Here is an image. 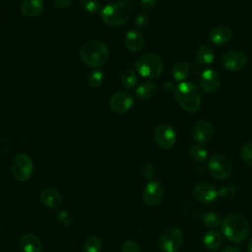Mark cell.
Here are the masks:
<instances>
[{
	"mask_svg": "<svg viewBox=\"0 0 252 252\" xmlns=\"http://www.w3.org/2000/svg\"><path fill=\"white\" fill-rule=\"evenodd\" d=\"M174 95L179 105L186 111L195 112L200 108L202 95L194 83L180 82L174 90Z\"/></svg>",
	"mask_w": 252,
	"mask_h": 252,
	"instance_id": "cell-1",
	"label": "cell"
},
{
	"mask_svg": "<svg viewBox=\"0 0 252 252\" xmlns=\"http://www.w3.org/2000/svg\"><path fill=\"white\" fill-rule=\"evenodd\" d=\"M223 235L233 242H242L250 233V226L246 219L240 215L232 214L221 221Z\"/></svg>",
	"mask_w": 252,
	"mask_h": 252,
	"instance_id": "cell-2",
	"label": "cell"
},
{
	"mask_svg": "<svg viewBox=\"0 0 252 252\" xmlns=\"http://www.w3.org/2000/svg\"><path fill=\"white\" fill-rule=\"evenodd\" d=\"M80 58L88 66H102L108 59V48L99 40L88 41L80 49Z\"/></svg>",
	"mask_w": 252,
	"mask_h": 252,
	"instance_id": "cell-3",
	"label": "cell"
},
{
	"mask_svg": "<svg viewBox=\"0 0 252 252\" xmlns=\"http://www.w3.org/2000/svg\"><path fill=\"white\" fill-rule=\"evenodd\" d=\"M132 14V7L126 2H112L100 12L102 21L109 27H119L126 23Z\"/></svg>",
	"mask_w": 252,
	"mask_h": 252,
	"instance_id": "cell-4",
	"label": "cell"
},
{
	"mask_svg": "<svg viewBox=\"0 0 252 252\" xmlns=\"http://www.w3.org/2000/svg\"><path fill=\"white\" fill-rule=\"evenodd\" d=\"M137 72L146 78H157L163 70V62L161 58L155 53H146L142 55L135 63Z\"/></svg>",
	"mask_w": 252,
	"mask_h": 252,
	"instance_id": "cell-5",
	"label": "cell"
},
{
	"mask_svg": "<svg viewBox=\"0 0 252 252\" xmlns=\"http://www.w3.org/2000/svg\"><path fill=\"white\" fill-rule=\"evenodd\" d=\"M33 164L31 158L28 155H17L11 163V173L13 177L20 181H27L32 174Z\"/></svg>",
	"mask_w": 252,
	"mask_h": 252,
	"instance_id": "cell-6",
	"label": "cell"
},
{
	"mask_svg": "<svg viewBox=\"0 0 252 252\" xmlns=\"http://www.w3.org/2000/svg\"><path fill=\"white\" fill-rule=\"evenodd\" d=\"M208 171L217 179H225L232 173V164L226 157L217 155L209 160Z\"/></svg>",
	"mask_w": 252,
	"mask_h": 252,
	"instance_id": "cell-7",
	"label": "cell"
},
{
	"mask_svg": "<svg viewBox=\"0 0 252 252\" xmlns=\"http://www.w3.org/2000/svg\"><path fill=\"white\" fill-rule=\"evenodd\" d=\"M183 242V235L179 228L169 227L165 229L159 238V245L164 252H176Z\"/></svg>",
	"mask_w": 252,
	"mask_h": 252,
	"instance_id": "cell-8",
	"label": "cell"
},
{
	"mask_svg": "<svg viewBox=\"0 0 252 252\" xmlns=\"http://www.w3.org/2000/svg\"><path fill=\"white\" fill-rule=\"evenodd\" d=\"M246 56L240 51H227L221 56V63L225 70L235 72L243 69L246 65Z\"/></svg>",
	"mask_w": 252,
	"mask_h": 252,
	"instance_id": "cell-9",
	"label": "cell"
},
{
	"mask_svg": "<svg viewBox=\"0 0 252 252\" xmlns=\"http://www.w3.org/2000/svg\"><path fill=\"white\" fill-rule=\"evenodd\" d=\"M155 140L162 149H170L176 141V135L173 128L167 124H160L155 130Z\"/></svg>",
	"mask_w": 252,
	"mask_h": 252,
	"instance_id": "cell-10",
	"label": "cell"
},
{
	"mask_svg": "<svg viewBox=\"0 0 252 252\" xmlns=\"http://www.w3.org/2000/svg\"><path fill=\"white\" fill-rule=\"evenodd\" d=\"M164 189L161 183L156 180H150L143 192L144 202L149 206H156L161 201Z\"/></svg>",
	"mask_w": 252,
	"mask_h": 252,
	"instance_id": "cell-11",
	"label": "cell"
},
{
	"mask_svg": "<svg viewBox=\"0 0 252 252\" xmlns=\"http://www.w3.org/2000/svg\"><path fill=\"white\" fill-rule=\"evenodd\" d=\"M134 103L133 95L126 91L117 92L110 98V107L116 113H124L128 111Z\"/></svg>",
	"mask_w": 252,
	"mask_h": 252,
	"instance_id": "cell-12",
	"label": "cell"
},
{
	"mask_svg": "<svg viewBox=\"0 0 252 252\" xmlns=\"http://www.w3.org/2000/svg\"><path fill=\"white\" fill-rule=\"evenodd\" d=\"M193 195L201 203H212L218 197V191L215 186L208 182H200L194 186Z\"/></svg>",
	"mask_w": 252,
	"mask_h": 252,
	"instance_id": "cell-13",
	"label": "cell"
},
{
	"mask_svg": "<svg viewBox=\"0 0 252 252\" xmlns=\"http://www.w3.org/2000/svg\"><path fill=\"white\" fill-rule=\"evenodd\" d=\"M200 85L205 92L214 93L220 86V77L217 71L207 69L201 74Z\"/></svg>",
	"mask_w": 252,
	"mask_h": 252,
	"instance_id": "cell-14",
	"label": "cell"
},
{
	"mask_svg": "<svg viewBox=\"0 0 252 252\" xmlns=\"http://www.w3.org/2000/svg\"><path fill=\"white\" fill-rule=\"evenodd\" d=\"M192 134L194 140L198 143H208L212 140L214 135L213 125L207 120H201L195 124Z\"/></svg>",
	"mask_w": 252,
	"mask_h": 252,
	"instance_id": "cell-15",
	"label": "cell"
},
{
	"mask_svg": "<svg viewBox=\"0 0 252 252\" xmlns=\"http://www.w3.org/2000/svg\"><path fill=\"white\" fill-rule=\"evenodd\" d=\"M19 246L23 252H40L42 249L40 239L32 233L23 234L19 240Z\"/></svg>",
	"mask_w": 252,
	"mask_h": 252,
	"instance_id": "cell-16",
	"label": "cell"
},
{
	"mask_svg": "<svg viewBox=\"0 0 252 252\" xmlns=\"http://www.w3.org/2000/svg\"><path fill=\"white\" fill-rule=\"evenodd\" d=\"M124 43L130 52H139L144 46V36L139 31L131 30L126 33Z\"/></svg>",
	"mask_w": 252,
	"mask_h": 252,
	"instance_id": "cell-17",
	"label": "cell"
},
{
	"mask_svg": "<svg viewBox=\"0 0 252 252\" xmlns=\"http://www.w3.org/2000/svg\"><path fill=\"white\" fill-rule=\"evenodd\" d=\"M232 32L230 29L224 26L214 28L209 33V39L216 45H222L231 39Z\"/></svg>",
	"mask_w": 252,
	"mask_h": 252,
	"instance_id": "cell-18",
	"label": "cell"
},
{
	"mask_svg": "<svg viewBox=\"0 0 252 252\" xmlns=\"http://www.w3.org/2000/svg\"><path fill=\"white\" fill-rule=\"evenodd\" d=\"M40 199L43 205L49 209H56L62 204L61 194L54 188H45L42 190Z\"/></svg>",
	"mask_w": 252,
	"mask_h": 252,
	"instance_id": "cell-19",
	"label": "cell"
},
{
	"mask_svg": "<svg viewBox=\"0 0 252 252\" xmlns=\"http://www.w3.org/2000/svg\"><path fill=\"white\" fill-rule=\"evenodd\" d=\"M43 9V3L41 0H24L21 5L22 13L29 18L38 16Z\"/></svg>",
	"mask_w": 252,
	"mask_h": 252,
	"instance_id": "cell-20",
	"label": "cell"
},
{
	"mask_svg": "<svg viewBox=\"0 0 252 252\" xmlns=\"http://www.w3.org/2000/svg\"><path fill=\"white\" fill-rule=\"evenodd\" d=\"M222 242V235L217 229L209 230L203 238L204 246L209 250H216L218 249Z\"/></svg>",
	"mask_w": 252,
	"mask_h": 252,
	"instance_id": "cell-21",
	"label": "cell"
},
{
	"mask_svg": "<svg viewBox=\"0 0 252 252\" xmlns=\"http://www.w3.org/2000/svg\"><path fill=\"white\" fill-rule=\"evenodd\" d=\"M214 57L213 49L207 44H202L196 52V60L201 66L211 65L214 61Z\"/></svg>",
	"mask_w": 252,
	"mask_h": 252,
	"instance_id": "cell-22",
	"label": "cell"
},
{
	"mask_svg": "<svg viewBox=\"0 0 252 252\" xmlns=\"http://www.w3.org/2000/svg\"><path fill=\"white\" fill-rule=\"evenodd\" d=\"M157 92V86L151 82H144L142 83L136 90V94L141 99H149Z\"/></svg>",
	"mask_w": 252,
	"mask_h": 252,
	"instance_id": "cell-23",
	"label": "cell"
},
{
	"mask_svg": "<svg viewBox=\"0 0 252 252\" xmlns=\"http://www.w3.org/2000/svg\"><path fill=\"white\" fill-rule=\"evenodd\" d=\"M189 74V66L184 61L177 62L172 68V77L175 81L183 82L188 77Z\"/></svg>",
	"mask_w": 252,
	"mask_h": 252,
	"instance_id": "cell-24",
	"label": "cell"
},
{
	"mask_svg": "<svg viewBox=\"0 0 252 252\" xmlns=\"http://www.w3.org/2000/svg\"><path fill=\"white\" fill-rule=\"evenodd\" d=\"M202 222L208 227L215 228L221 224V220L217 213L209 211L202 216Z\"/></svg>",
	"mask_w": 252,
	"mask_h": 252,
	"instance_id": "cell-25",
	"label": "cell"
},
{
	"mask_svg": "<svg viewBox=\"0 0 252 252\" xmlns=\"http://www.w3.org/2000/svg\"><path fill=\"white\" fill-rule=\"evenodd\" d=\"M137 81H138L137 75L131 69L124 71V73L121 76V84L126 90H130V89L134 88L137 84Z\"/></svg>",
	"mask_w": 252,
	"mask_h": 252,
	"instance_id": "cell-26",
	"label": "cell"
},
{
	"mask_svg": "<svg viewBox=\"0 0 252 252\" xmlns=\"http://www.w3.org/2000/svg\"><path fill=\"white\" fill-rule=\"evenodd\" d=\"M189 156L191 157V158L195 161H204L207 157H208V153L206 151L205 148H203L200 145H192L189 149Z\"/></svg>",
	"mask_w": 252,
	"mask_h": 252,
	"instance_id": "cell-27",
	"label": "cell"
},
{
	"mask_svg": "<svg viewBox=\"0 0 252 252\" xmlns=\"http://www.w3.org/2000/svg\"><path fill=\"white\" fill-rule=\"evenodd\" d=\"M104 82V75L100 70H93L88 76V84L94 88H99Z\"/></svg>",
	"mask_w": 252,
	"mask_h": 252,
	"instance_id": "cell-28",
	"label": "cell"
},
{
	"mask_svg": "<svg viewBox=\"0 0 252 252\" xmlns=\"http://www.w3.org/2000/svg\"><path fill=\"white\" fill-rule=\"evenodd\" d=\"M101 249V242L96 236H90L84 243L85 252H99Z\"/></svg>",
	"mask_w": 252,
	"mask_h": 252,
	"instance_id": "cell-29",
	"label": "cell"
},
{
	"mask_svg": "<svg viewBox=\"0 0 252 252\" xmlns=\"http://www.w3.org/2000/svg\"><path fill=\"white\" fill-rule=\"evenodd\" d=\"M241 157L245 164L252 166V141L246 142L241 150Z\"/></svg>",
	"mask_w": 252,
	"mask_h": 252,
	"instance_id": "cell-30",
	"label": "cell"
},
{
	"mask_svg": "<svg viewBox=\"0 0 252 252\" xmlns=\"http://www.w3.org/2000/svg\"><path fill=\"white\" fill-rule=\"evenodd\" d=\"M81 8L87 13H96L99 9L98 0H80Z\"/></svg>",
	"mask_w": 252,
	"mask_h": 252,
	"instance_id": "cell-31",
	"label": "cell"
},
{
	"mask_svg": "<svg viewBox=\"0 0 252 252\" xmlns=\"http://www.w3.org/2000/svg\"><path fill=\"white\" fill-rule=\"evenodd\" d=\"M56 220L63 226H69L72 223V217L67 211H60L56 216Z\"/></svg>",
	"mask_w": 252,
	"mask_h": 252,
	"instance_id": "cell-32",
	"label": "cell"
},
{
	"mask_svg": "<svg viewBox=\"0 0 252 252\" xmlns=\"http://www.w3.org/2000/svg\"><path fill=\"white\" fill-rule=\"evenodd\" d=\"M235 194H236V190L233 186H223L218 192V195L221 198H224V199L232 198V197H234Z\"/></svg>",
	"mask_w": 252,
	"mask_h": 252,
	"instance_id": "cell-33",
	"label": "cell"
},
{
	"mask_svg": "<svg viewBox=\"0 0 252 252\" xmlns=\"http://www.w3.org/2000/svg\"><path fill=\"white\" fill-rule=\"evenodd\" d=\"M122 252H142V250L135 241L127 240L122 245Z\"/></svg>",
	"mask_w": 252,
	"mask_h": 252,
	"instance_id": "cell-34",
	"label": "cell"
},
{
	"mask_svg": "<svg viewBox=\"0 0 252 252\" xmlns=\"http://www.w3.org/2000/svg\"><path fill=\"white\" fill-rule=\"evenodd\" d=\"M142 174L145 178L152 180L155 175V168L151 163H145L142 166Z\"/></svg>",
	"mask_w": 252,
	"mask_h": 252,
	"instance_id": "cell-35",
	"label": "cell"
},
{
	"mask_svg": "<svg viewBox=\"0 0 252 252\" xmlns=\"http://www.w3.org/2000/svg\"><path fill=\"white\" fill-rule=\"evenodd\" d=\"M149 16L146 13L139 14L135 19V25L137 28H145L148 25Z\"/></svg>",
	"mask_w": 252,
	"mask_h": 252,
	"instance_id": "cell-36",
	"label": "cell"
},
{
	"mask_svg": "<svg viewBox=\"0 0 252 252\" xmlns=\"http://www.w3.org/2000/svg\"><path fill=\"white\" fill-rule=\"evenodd\" d=\"M157 0H139V4L143 9L150 10L153 9L156 5Z\"/></svg>",
	"mask_w": 252,
	"mask_h": 252,
	"instance_id": "cell-37",
	"label": "cell"
},
{
	"mask_svg": "<svg viewBox=\"0 0 252 252\" xmlns=\"http://www.w3.org/2000/svg\"><path fill=\"white\" fill-rule=\"evenodd\" d=\"M73 0H54L53 3L56 7H59V8H65V7H68L71 5Z\"/></svg>",
	"mask_w": 252,
	"mask_h": 252,
	"instance_id": "cell-38",
	"label": "cell"
},
{
	"mask_svg": "<svg viewBox=\"0 0 252 252\" xmlns=\"http://www.w3.org/2000/svg\"><path fill=\"white\" fill-rule=\"evenodd\" d=\"M175 88H176V87L174 86V84H173L172 82H169V81L165 82L164 85H163V89H164V91H166V92H174Z\"/></svg>",
	"mask_w": 252,
	"mask_h": 252,
	"instance_id": "cell-39",
	"label": "cell"
},
{
	"mask_svg": "<svg viewBox=\"0 0 252 252\" xmlns=\"http://www.w3.org/2000/svg\"><path fill=\"white\" fill-rule=\"evenodd\" d=\"M221 252H239V250L234 246H227Z\"/></svg>",
	"mask_w": 252,
	"mask_h": 252,
	"instance_id": "cell-40",
	"label": "cell"
},
{
	"mask_svg": "<svg viewBox=\"0 0 252 252\" xmlns=\"http://www.w3.org/2000/svg\"><path fill=\"white\" fill-rule=\"evenodd\" d=\"M247 252H252V238L249 240L247 244Z\"/></svg>",
	"mask_w": 252,
	"mask_h": 252,
	"instance_id": "cell-41",
	"label": "cell"
},
{
	"mask_svg": "<svg viewBox=\"0 0 252 252\" xmlns=\"http://www.w3.org/2000/svg\"><path fill=\"white\" fill-rule=\"evenodd\" d=\"M1 232H2V226L0 225V234H1Z\"/></svg>",
	"mask_w": 252,
	"mask_h": 252,
	"instance_id": "cell-42",
	"label": "cell"
},
{
	"mask_svg": "<svg viewBox=\"0 0 252 252\" xmlns=\"http://www.w3.org/2000/svg\"><path fill=\"white\" fill-rule=\"evenodd\" d=\"M124 1H130V0H124Z\"/></svg>",
	"mask_w": 252,
	"mask_h": 252,
	"instance_id": "cell-43",
	"label": "cell"
}]
</instances>
